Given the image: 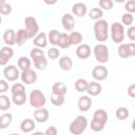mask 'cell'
<instances>
[{
    "label": "cell",
    "mask_w": 135,
    "mask_h": 135,
    "mask_svg": "<svg viewBox=\"0 0 135 135\" xmlns=\"http://www.w3.org/2000/svg\"><path fill=\"white\" fill-rule=\"evenodd\" d=\"M108 121V113L102 110V109H99V110H96L94 112V115H93V119L90 123V127H91V130L94 131V132H100L103 130L105 123Z\"/></svg>",
    "instance_id": "cell-1"
},
{
    "label": "cell",
    "mask_w": 135,
    "mask_h": 135,
    "mask_svg": "<svg viewBox=\"0 0 135 135\" xmlns=\"http://www.w3.org/2000/svg\"><path fill=\"white\" fill-rule=\"evenodd\" d=\"M94 35L97 41L104 42L109 38V23L104 19H99L94 24Z\"/></svg>",
    "instance_id": "cell-2"
},
{
    "label": "cell",
    "mask_w": 135,
    "mask_h": 135,
    "mask_svg": "<svg viewBox=\"0 0 135 135\" xmlns=\"http://www.w3.org/2000/svg\"><path fill=\"white\" fill-rule=\"evenodd\" d=\"M88 127V119L82 116L78 115L71 123H70V132L74 135H81Z\"/></svg>",
    "instance_id": "cell-3"
},
{
    "label": "cell",
    "mask_w": 135,
    "mask_h": 135,
    "mask_svg": "<svg viewBox=\"0 0 135 135\" xmlns=\"http://www.w3.org/2000/svg\"><path fill=\"white\" fill-rule=\"evenodd\" d=\"M24 25H25V33H26V37L27 39H32L35 36L38 35V31H39V25L37 20L34 17H26L24 19Z\"/></svg>",
    "instance_id": "cell-4"
},
{
    "label": "cell",
    "mask_w": 135,
    "mask_h": 135,
    "mask_svg": "<svg viewBox=\"0 0 135 135\" xmlns=\"http://www.w3.org/2000/svg\"><path fill=\"white\" fill-rule=\"evenodd\" d=\"M30 103L33 108L40 109L46 103V98L40 90H33L30 94Z\"/></svg>",
    "instance_id": "cell-5"
},
{
    "label": "cell",
    "mask_w": 135,
    "mask_h": 135,
    "mask_svg": "<svg viewBox=\"0 0 135 135\" xmlns=\"http://www.w3.org/2000/svg\"><path fill=\"white\" fill-rule=\"evenodd\" d=\"M94 55H95V58L96 60L99 62V63H105L109 61V49L105 44L103 43H98L94 46Z\"/></svg>",
    "instance_id": "cell-6"
},
{
    "label": "cell",
    "mask_w": 135,
    "mask_h": 135,
    "mask_svg": "<svg viewBox=\"0 0 135 135\" xmlns=\"http://www.w3.org/2000/svg\"><path fill=\"white\" fill-rule=\"evenodd\" d=\"M111 38L115 43H121L124 39V27L120 22H114L111 25Z\"/></svg>",
    "instance_id": "cell-7"
},
{
    "label": "cell",
    "mask_w": 135,
    "mask_h": 135,
    "mask_svg": "<svg viewBox=\"0 0 135 135\" xmlns=\"http://www.w3.org/2000/svg\"><path fill=\"white\" fill-rule=\"evenodd\" d=\"M118 55L121 58H129L135 56V44L134 42L130 43H120L118 46Z\"/></svg>",
    "instance_id": "cell-8"
},
{
    "label": "cell",
    "mask_w": 135,
    "mask_h": 135,
    "mask_svg": "<svg viewBox=\"0 0 135 135\" xmlns=\"http://www.w3.org/2000/svg\"><path fill=\"white\" fill-rule=\"evenodd\" d=\"M3 75L6 79V81H16L20 77V74H19L17 66H15L13 64H9V65L4 68Z\"/></svg>",
    "instance_id": "cell-9"
},
{
    "label": "cell",
    "mask_w": 135,
    "mask_h": 135,
    "mask_svg": "<svg viewBox=\"0 0 135 135\" xmlns=\"http://www.w3.org/2000/svg\"><path fill=\"white\" fill-rule=\"evenodd\" d=\"M20 78H21L23 83L33 84V83H35L37 81V74L32 69H28V70L22 71V73L20 74Z\"/></svg>",
    "instance_id": "cell-10"
},
{
    "label": "cell",
    "mask_w": 135,
    "mask_h": 135,
    "mask_svg": "<svg viewBox=\"0 0 135 135\" xmlns=\"http://www.w3.org/2000/svg\"><path fill=\"white\" fill-rule=\"evenodd\" d=\"M92 76L94 77V79H96L97 81H101V80H104L107 79L108 77V69L100 64V65H96L93 71H92Z\"/></svg>",
    "instance_id": "cell-11"
},
{
    "label": "cell",
    "mask_w": 135,
    "mask_h": 135,
    "mask_svg": "<svg viewBox=\"0 0 135 135\" xmlns=\"http://www.w3.org/2000/svg\"><path fill=\"white\" fill-rule=\"evenodd\" d=\"M14 56V50L11 46H3L0 50V65H6L8 60Z\"/></svg>",
    "instance_id": "cell-12"
},
{
    "label": "cell",
    "mask_w": 135,
    "mask_h": 135,
    "mask_svg": "<svg viewBox=\"0 0 135 135\" xmlns=\"http://www.w3.org/2000/svg\"><path fill=\"white\" fill-rule=\"evenodd\" d=\"M91 53H92V50L90 47L89 44H85V43H81L77 46L76 49V55L78 58L80 59H86L91 56Z\"/></svg>",
    "instance_id": "cell-13"
},
{
    "label": "cell",
    "mask_w": 135,
    "mask_h": 135,
    "mask_svg": "<svg viewBox=\"0 0 135 135\" xmlns=\"http://www.w3.org/2000/svg\"><path fill=\"white\" fill-rule=\"evenodd\" d=\"M61 23L64 30L66 31H73L75 26V18L72 14H64L61 19Z\"/></svg>",
    "instance_id": "cell-14"
},
{
    "label": "cell",
    "mask_w": 135,
    "mask_h": 135,
    "mask_svg": "<svg viewBox=\"0 0 135 135\" xmlns=\"http://www.w3.org/2000/svg\"><path fill=\"white\" fill-rule=\"evenodd\" d=\"M92 107V99L90 96L83 95L78 99V109L81 112H86Z\"/></svg>",
    "instance_id": "cell-15"
},
{
    "label": "cell",
    "mask_w": 135,
    "mask_h": 135,
    "mask_svg": "<svg viewBox=\"0 0 135 135\" xmlns=\"http://www.w3.org/2000/svg\"><path fill=\"white\" fill-rule=\"evenodd\" d=\"M49 116H50L49 111L46 109H44V108L37 109L34 112V118H35V120L38 121V122H41V123L42 122H45L49 119Z\"/></svg>",
    "instance_id": "cell-16"
},
{
    "label": "cell",
    "mask_w": 135,
    "mask_h": 135,
    "mask_svg": "<svg viewBox=\"0 0 135 135\" xmlns=\"http://www.w3.org/2000/svg\"><path fill=\"white\" fill-rule=\"evenodd\" d=\"M86 12H88L86 5L84 3H82V2H77L72 7V13L76 17H83L86 14Z\"/></svg>",
    "instance_id": "cell-17"
},
{
    "label": "cell",
    "mask_w": 135,
    "mask_h": 135,
    "mask_svg": "<svg viewBox=\"0 0 135 135\" xmlns=\"http://www.w3.org/2000/svg\"><path fill=\"white\" fill-rule=\"evenodd\" d=\"M101 84L98 81H92L88 84V89L86 92L89 93L90 96H98L101 93Z\"/></svg>",
    "instance_id": "cell-18"
},
{
    "label": "cell",
    "mask_w": 135,
    "mask_h": 135,
    "mask_svg": "<svg viewBox=\"0 0 135 135\" xmlns=\"http://www.w3.org/2000/svg\"><path fill=\"white\" fill-rule=\"evenodd\" d=\"M35 128H36L35 121L33 119H30V118H26V119L22 120L21 123H20V130L23 133H30V132L34 131Z\"/></svg>",
    "instance_id": "cell-19"
},
{
    "label": "cell",
    "mask_w": 135,
    "mask_h": 135,
    "mask_svg": "<svg viewBox=\"0 0 135 135\" xmlns=\"http://www.w3.org/2000/svg\"><path fill=\"white\" fill-rule=\"evenodd\" d=\"M15 38H16V32L13 28H7L3 34V40L7 46H12L15 44Z\"/></svg>",
    "instance_id": "cell-20"
},
{
    "label": "cell",
    "mask_w": 135,
    "mask_h": 135,
    "mask_svg": "<svg viewBox=\"0 0 135 135\" xmlns=\"http://www.w3.org/2000/svg\"><path fill=\"white\" fill-rule=\"evenodd\" d=\"M36 47H39V49H43L46 46L47 44V37L44 33H39L35 38H34V42H33Z\"/></svg>",
    "instance_id": "cell-21"
},
{
    "label": "cell",
    "mask_w": 135,
    "mask_h": 135,
    "mask_svg": "<svg viewBox=\"0 0 135 135\" xmlns=\"http://www.w3.org/2000/svg\"><path fill=\"white\" fill-rule=\"evenodd\" d=\"M27 40L26 37V33L24 28H20L17 33H16V38H15V44H17L18 46H22L25 41Z\"/></svg>",
    "instance_id": "cell-22"
},
{
    "label": "cell",
    "mask_w": 135,
    "mask_h": 135,
    "mask_svg": "<svg viewBox=\"0 0 135 135\" xmlns=\"http://www.w3.org/2000/svg\"><path fill=\"white\" fill-rule=\"evenodd\" d=\"M59 66L63 71H70L73 66V61L69 56H62L59 59Z\"/></svg>",
    "instance_id": "cell-23"
},
{
    "label": "cell",
    "mask_w": 135,
    "mask_h": 135,
    "mask_svg": "<svg viewBox=\"0 0 135 135\" xmlns=\"http://www.w3.org/2000/svg\"><path fill=\"white\" fill-rule=\"evenodd\" d=\"M13 121V115L11 113H4L0 116V129H6Z\"/></svg>",
    "instance_id": "cell-24"
},
{
    "label": "cell",
    "mask_w": 135,
    "mask_h": 135,
    "mask_svg": "<svg viewBox=\"0 0 135 135\" xmlns=\"http://www.w3.org/2000/svg\"><path fill=\"white\" fill-rule=\"evenodd\" d=\"M52 91H53V93H55V94L64 96V95L66 94V86H65V84H64L63 82L57 81V82H55V83L53 84Z\"/></svg>",
    "instance_id": "cell-25"
},
{
    "label": "cell",
    "mask_w": 135,
    "mask_h": 135,
    "mask_svg": "<svg viewBox=\"0 0 135 135\" xmlns=\"http://www.w3.org/2000/svg\"><path fill=\"white\" fill-rule=\"evenodd\" d=\"M57 45H59V47H61V49H69V47L71 46V42H70V37H69V35L65 34V33H61Z\"/></svg>",
    "instance_id": "cell-26"
},
{
    "label": "cell",
    "mask_w": 135,
    "mask_h": 135,
    "mask_svg": "<svg viewBox=\"0 0 135 135\" xmlns=\"http://www.w3.org/2000/svg\"><path fill=\"white\" fill-rule=\"evenodd\" d=\"M70 42H71V45H79L81 44L82 42V35L79 33V32H72L70 35Z\"/></svg>",
    "instance_id": "cell-27"
},
{
    "label": "cell",
    "mask_w": 135,
    "mask_h": 135,
    "mask_svg": "<svg viewBox=\"0 0 135 135\" xmlns=\"http://www.w3.org/2000/svg\"><path fill=\"white\" fill-rule=\"evenodd\" d=\"M60 34H61V33H60L59 31H57V30H51V31L49 32V36H47L50 43L53 44V45H57V44H58L59 37H60Z\"/></svg>",
    "instance_id": "cell-28"
},
{
    "label": "cell",
    "mask_w": 135,
    "mask_h": 135,
    "mask_svg": "<svg viewBox=\"0 0 135 135\" xmlns=\"http://www.w3.org/2000/svg\"><path fill=\"white\" fill-rule=\"evenodd\" d=\"M18 68L21 71H25V70L31 69V60L27 57H25V56L20 57L18 59Z\"/></svg>",
    "instance_id": "cell-29"
},
{
    "label": "cell",
    "mask_w": 135,
    "mask_h": 135,
    "mask_svg": "<svg viewBox=\"0 0 135 135\" xmlns=\"http://www.w3.org/2000/svg\"><path fill=\"white\" fill-rule=\"evenodd\" d=\"M115 116H116V118L119 119V120H124V119H127V118L129 117V110H128V108H126V107H120V108H118V109L116 110V112H115Z\"/></svg>",
    "instance_id": "cell-30"
},
{
    "label": "cell",
    "mask_w": 135,
    "mask_h": 135,
    "mask_svg": "<svg viewBox=\"0 0 135 135\" xmlns=\"http://www.w3.org/2000/svg\"><path fill=\"white\" fill-rule=\"evenodd\" d=\"M12 101L16 104V105H22L25 103L26 101V94L22 93V94H17V95H12Z\"/></svg>",
    "instance_id": "cell-31"
},
{
    "label": "cell",
    "mask_w": 135,
    "mask_h": 135,
    "mask_svg": "<svg viewBox=\"0 0 135 135\" xmlns=\"http://www.w3.org/2000/svg\"><path fill=\"white\" fill-rule=\"evenodd\" d=\"M89 16H90L91 19H94V20L97 21V20L101 19V17L103 16V12H102V9L99 8V7H93V8L89 12Z\"/></svg>",
    "instance_id": "cell-32"
},
{
    "label": "cell",
    "mask_w": 135,
    "mask_h": 135,
    "mask_svg": "<svg viewBox=\"0 0 135 135\" xmlns=\"http://www.w3.org/2000/svg\"><path fill=\"white\" fill-rule=\"evenodd\" d=\"M64 101H65L64 96L58 95V94H55V93H52V95H51V102L54 105H57V107L62 105L64 103Z\"/></svg>",
    "instance_id": "cell-33"
},
{
    "label": "cell",
    "mask_w": 135,
    "mask_h": 135,
    "mask_svg": "<svg viewBox=\"0 0 135 135\" xmlns=\"http://www.w3.org/2000/svg\"><path fill=\"white\" fill-rule=\"evenodd\" d=\"M88 84H89V82H88L85 79L79 78V79L76 80V82H75V89H76V91H78V92H84V91H86V89H88Z\"/></svg>",
    "instance_id": "cell-34"
},
{
    "label": "cell",
    "mask_w": 135,
    "mask_h": 135,
    "mask_svg": "<svg viewBox=\"0 0 135 135\" xmlns=\"http://www.w3.org/2000/svg\"><path fill=\"white\" fill-rule=\"evenodd\" d=\"M11 99L6 95H0V110L6 111L11 108Z\"/></svg>",
    "instance_id": "cell-35"
},
{
    "label": "cell",
    "mask_w": 135,
    "mask_h": 135,
    "mask_svg": "<svg viewBox=\"0 0 135 135\" xmlns=\"http://www.w3.org/2000/svg\"><path fill=\"white\" fill-rule=\"evenodd\" d=\"M33 61H34L35 66H36L38 70H44V69L46 68V65H47V60H46V58H45L44 56L39 57V58H37V59L33 60Z\"/></svg>",
    "instance_id": "cell-36"
},
{
    "label": "cell",
    "mask_w": 135,
    "mask_h": 135,
    "mask_svg": "<svg viewBox=\"0 0 135 135\" xmlns=\"http://www.w3.org/2000/svg\"><path fill=\"white\" fill-rule=\"evenodd\" d=\"M11 92H12V95H17V94H22V93H25V86L22 84V83H15L12 85L11 88Z\"/></svg>",
    "instance_id": "cell-37"
},
{
    "label": "cell",
    "mask_w": 135,
    "mask_h": 135,
    "mask_svg": "<svg viewBox=\"0 0 135 135\" xmlns=\"http://www.w3.org/2000/svg\"><path fill=\"white\" fill-rule=\"evenodd\" d=\"M133 21H134V17H133L132 14L126 13V14H123L122 17H121V22H122L121 24H122V25H131V24L133 23Z\"/></svg>",
    "instance_id": "cell-38"
},
{
    "label": "cell",
    "mask_w": 135,
    "mask_h": 135,
    "mask_svg": "<svg viewBox=\"0 0 135 135\" xmlns=\"http://www.w3.org/2000/svg\"><path fill=\"white\" fill-rule=\"evenodd\" d=\"M30 56H31V58H32L33 60H35V59H37V58H39V57L44 56V53H43L42 49L34 47V49H32V51H31V53H30Z\"/></svg>",
    "instance_id": "cell-39"
},
{
    "label": "cell",
    "mask_w": 135,
    "mask_h": 135,
    "mask_svg": "<svg viewBox=\"0 0 135 135\" xmlns=\"http://www.w3.org/2000/svg\"><path fill=\"white\" fill-rule=\"evenodd\" d=\"M12 13V6L8 3H3L0 5V15H8Z\"/></svg>",
    "instance_id": "cell-40"
},
{
    "label": "cell",
    "mask_w": 135,
    "mask_h": 135,
    "mask_svg": "<svg viewBox=\"0 0 135 135\" xmlns=\"http://www.w3.org/2000/svg\"><path fill=\"white\" fill-rule=\"evenodd\" d=\"M98 4L101 6V8H103V9H111L112 7H113V5H114V3H113V1L112 0H100L99 2H98Z\"/></svg>",
    "instance_id": "cell-41"
},
{
    "label": "cell",
    "mask_w": 135,
    "mask_h": 135,
    "mask_svg": "<svg viewBox=\"0 0 135 135\" xmlns=\"http://www.w3.org/2000/svg\"><path fill=\"white\" fill-rule=\"evenodd\" d=\"M59 55H60V51L57 47H51L47 51V56L51 59H56V58L59 57Z\"/></svg>",
    "instance_id": "cell-42"
},
{
    "label": "cell",
    "mask_w": 135,
    "mask_h": 135,
    "mask_svg": "<svg viewBox=\"0 0 135 135\" xmlns=\"http://www.w3.org/2000/svg\"><path fill=\"white\" fill-rule=\"evenodd\" d=\"M124 8L127 9V12L129 14H133L135 12V1L134 0H129L124 4Z\"/></svg>",
    "instance_id": "cell-43"
},
{
    "label": "cell",
    "mask_w": 135,
    "mask_h": 135,
    "mask_svg": "<svg viewBox=\"0 0 135 135\" xmlns=\"http://www.w3.org/2000/svg\"><path fill=\"white\" fill-rule=\"evenodd\" d=\"M127 36H128V38H129L131 41H134V40H135V27H134L133 25L128 28V31H127Z\"/></svg>",
    "instance_id": "cell-44"
},
{
    "label": "cell",
    "mask_w": 135,
    "mask_h": 135,
    "mask_svg": "<svg viewBox=\"0 0 135 135\" xmlns=\"http://www.w3.org/2000/svg\"><path fill=\"white\" fill-rule=\"evenodd\" d=\"M8 90V82L4 79H0V93H4Z\"/></svg>",
    "instance_id": "cell-45"
},
{
    "label": "cell",
    "mask_w": 135,
    "mask_h": 135,
    "mask_svg": "<svg viewBox=\"0 0 135 135\" xmlns=\"http://www.w3.org/2000/svg\"><path fill=\"white\" fill-rule=\"evenodd\" d=\"M57 133H58V131H57V129L55 128V127H49L46 130H45V132H44V135H57Z\"/></svg>",
    "instance_id": "cell-46"
},
{
    "label": "cell",
    "mask_w": 135,
    "mask_h": 135,
    "mask_svg": "<svg viewBox=\"0 0 135 135\" xmlns=\"http://www.w3.org/2000/svg\"><path fill=\"white\" fill-rule=\"evenodd\" d=\"M128 94L130 97L134 98L135 97V84H131L129 88H128Z\"/></svg>",
    "instance_id": "cell-47"
},
{
    "label": "cell",
    "mask_w": 135,
    "mask_h": 135,
    "mask_svg": "<svg viewBox=\"0 0 135 135\" xmlns=\"http://www.w3.org/2000/svg\"><path fill=\"white\" fill-rule=\"evenodd\" d=\"M32 135H44L43 132H40V131H37V132H34Z\"/></svg>",
    "instance_id": "cell-48"
},
{
    "label": "cell",
    "mask_w": 135,
    "mask_h": 135,
    "mask_svg": "<svg viewBox=\"0 0 135 135\" xmlns=\"http://www.w3.org/2000/svg\"><path fill=\"white\" fill-rule=\"evenodd\" d=\"M5 2H6L5 0H0V5H1V4H3V3H5Z\"/></svg>",
    "instance_id": "cell-49"
},
{
    "label": "cell",
    "mask_w": 135,
    "mask_h": 135,
    "mask_svg": "<svg viewBox=\"0 0 135 135\" xmlns=\"http://www.w3.org/2000/svg\"><path fill=\"white\" fill-rule=\"evenodd\" d=\"M1 22H2V17H1V15H0V24H1Z\"/></svg>",
    "instance_id": "cell-50"
},
{
    "label": "cell",
    "mask_w": 135,
    "mask_h": 135,
    "mask_svg": "<svg viewBox=\"0 0 135 135\" xmlns=\"http://www.w3.org/2000/svg\"><path fill=\"white\" fill-rule=\"evenodd\" d=\"M9 135H20V134H14V133H13V134H9Z\"/></svg>",
    "instance_id": "cell-51"
}]
</instances>
